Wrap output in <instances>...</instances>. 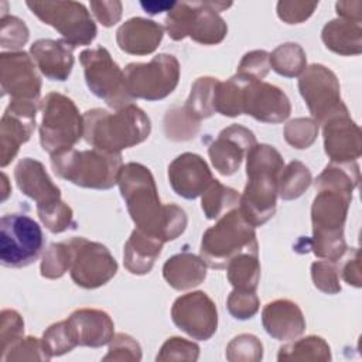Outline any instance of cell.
Listing matches in <instances>:
<instances>
[{
	"instance_id": "18",
	"label": "cell",
	"mask_w": 362,
	"mask_h": 362,
	"mask_svg": "<svg viewBox=\"0 0 362 362\" xmlns=\"http://www.w3.org/2000/svg\"><path fill=\"white\" fill-rule=\"evenodd\" d=\"M242 112L263 123H281L290 116L291 105L280 88L263 81L245 79Z\"/></svg>"
},
{
	"instance_id": "47",
	"label": "cell",
	"mask_w": 362,
	"mask_h": 362,
	"mask_svg": "<svg viewBox=\"0 0 362 362\" xmlns=\"http://www.w3.org/2000/svg\"><path fill=\"white\" fill-rule=\"evenodd\" d=\"M41 339L35 337H23L17 341L7 354L1 358L4 362H17V361H49Z\"/></svg>"
},
{
	"instance_id": "8",
	"label": "cell",
	"mask_w": 362,
	"mask_h": 362,
	"mask_svg": "<svg viewBox=\"0 0 362 362\" xmlns=\"http://www.w3.org/2000/svg\"><path fill=\"white\" fill-rule=\"evenodd\" d=\"M42 120L40 124V143L49 156L72 150L83 137V116L75 102L59 93L49 92L40 103Z\"/></svg>"
},
{
	"instance_id": "2",
	"label": "cell",
	"mask_w": 362,
	"mask_h": 362,
	"mask_svg": "<svg viewBox=\"0 0 362 362\" xmlns=\"http://www.w3.org/2000/svg\"><path fill=\"white\" fill-rule=\"evenodd\" d=\"M284 160L269 144H255L246 154V177L239 211L252 226H262L276 212L277 182Z\"/></svg>"
},
{
	"instance_id": "36",
	"label": "cell",
	"mask_w": 362,
	"mask_h": 362,
	"mask_svg": "<svg viewBox=\"0 0 362 362\" xmlns=\"http://www.w3.org/2000/svg\"><path fill=\"white\" fill-rule=\"evenodd\" d=\"M313 181L311 173L301 161H290L280 173L277 182V195L284 201L301 197Z\"/></svg>"
},
{
	"instance_id": "5",
	"label": "cell",
	"mask_w": 362,
	"mask_h": 362,
	"mask_svg": "<svg viewBox=\"0 0 362 362\" xmlns=\"http://www.w3.org/2000/svg\"><path fill=\"white\" fill-rule=\"evenodd\" d=\"M230 6L223 1H177L165 16L164 28L174 41L189 37L202 45L219 44L228 34L219 13Z\"/></svg>"
},
{
	"instance_id": "25",
	"label": "cell",
	"mask_w": 362,
	"mask_h": 362,
	"mask_svg": "<svg viewBox=\"0 0 362 362\" xmlns=\"http://www.w3.org/2000/svg\"><path fill=\"white\" fill-rule=\"evenodd\" d=\"M78 346L100 348L113 338L110 315L98 308H78L66 318Z\"/></svg>"
},
{
	"instance_id": "4",
	"label": "cell",
	"mask_w": 362,
	"mask_h": 362,
	"mask_svg": "<svg viewBox=\"0 0 362 362\" xmlns=\"http://www.w3.org/2000/svg\"><path fill=\"white\" fill-rule=\"evenodd\" d=\"M352 201V192L318 188L311 205L313 236L305 239L307 249L317 257L338 262L346 253L344 225Z\"/></svg>"
},
{
	"instance_id": "17",
	"label": "cell",
	"mask_w": 362,
	"mask_h": 362,
	"mask_svg": "<svg viewBox=\"0 0 362 362\" xmlns=\"http://www.w3.org/2000/svg\"><path fill=\"white\" fill-rule=\"evenodd\" d=\"M40 103L10 100L0 122V165L7 167L35 129Z\"/></svg>"
},
{
	"instance_id": "54",
	"label": "cell",
	"mask_w": 362,
	"mask_h": 362,
	"mask_svg": "<svg viewBox=\"0 0 362 362\" xmlns=\"http://www.w3.org/2000/svg\"><path fill=\"white\" fill-rule=\"evenodd\" d=\"M90 10L96 20L103 27H112L116 23H119L122 17V3L117 0L113 1H90L89 3Z\"/></svg>"
},
{
	"instance_id": "20",
	"label": "cell",
	"mask_w": 362,
	"mask_h": 362,
	"mask_svg": "<svg viewBox=\"0 0 362 362\" xmlns=\"http://www.w3.org/2000/svg\"><path fill=\"white\" fill-rule=\"evenodd\" d=\"M256 144L252 130L240 124L225 127L209 144L208 156L215 170L222 175L235 174L247 151Z\"/></svg>"
},
{
	"instance_id": "23",
	"label": "cell",
	"mask_w": 362,
	"mask_h": 362,
	"mask_svg": "<svg viewBox=\"0 0 362 362\" xmlns=\"http://www.w3.org/2000/svg\"><path fill=\"white\" fill-rule=\"evenodd\" d=\"M38 71L49 81H66L74 66V47L65 40L41 38L30 47Z\"/></svg>"
},
{
	"instance_id": "44",
	"label": "cell",
	"mask_w": 362,
	"mask_h": 362,
	"mask_svg": "<svg viewBox=\"0 0 362 362\" xmlns=\"http://www.w3.org/2000/svg\"><path fill=\"white\" fill-rule=\"evenodd\" d=\"M24 337V320L16 311L6 308L0 314V359Z\"/></svg>"
},
{
	"instance_id": "15",
	"label": "cell",
	"mask_w": 362,
	"mask_h": 362,
	"mask_svg": "<svg viewBox=\"0 0 362 362\" xmlns=\"http://www.w3.org/2000/svg\"><path fill=\"white\" fill-rule=\"evenodd\" d=\"M173 322L191 338L209 339L218 328V310L212 298L204 291L180 296L171 307Z\"/></svg>"
},
{
	"instance_id": "11",
	"label": "cell",
	"mask_w": 362,
	"mask_h": 362,
	"mask_svg": "<svg viewBox=\"0 0 362 362\" xmlns=\"http://www.w3.org/2000/svg\"><path fill=\"white\" fill-rule=\"evenodd\" d=\"M44 246L40 225L24 214H7L0 219V262L4 267L33 264Z\"/></svg>"
},
{
	"instance_id": "16",
	"label": "cell",
	"mask_w": 362,
	"mask_h": 362,
	"mask_svg": "<svg viewBox=\"0 0 362 362\" xmlns=\"http://www.w3.org/2000/svg\"><path fill=\"white\" fill-rule=\"evenodd\" d=\"M37 65L24 51H10L0 54V83L3 95L10 100L41 103V79Z\"/></svg>"
},
{
	"instance_id": "56",
	"label": "cell",
	"mask_w": 362,
	"mask_h": 362,
	"mask_svg": "<svg viewBox=\"0 0 362 362\" xmlns=\"http://www.w3.org/2000/svg\"><path fill=\"white\" fill-rule=\"evenodd\" d=\"M177 1H140V6L148 14H158L161 11H170Z\"/></svg>"
},
{
	"instance_id": "55",
	"label": "cell",
	"mask_w": 362,
	"mask_h": 362,
	"mask_svg": "<svg viewBox=\"0 0 362 362\" xmlns=\"http://www.w3.org/2000/svg\"><path fill=\"white\" fill-rule=\"evenodd\" d=\"M338 17L354 20V21H362V1H338L335 4Z\"/></svg>"
},
{
	"instance_id": "45",
	"label": "cell",
	"mask_w": 362,
	"mask_h": 362,
	"mask_svg": "<svg viewBox=\"0 0 362 362\" xmlns=\"http://www.w3.org/2000/svg\"><path fill=\"white\" fill-rule=\"evenodd\" d=\"M311 279L314 286L325 294H337L341 291L338 262L317 260L311 264Z\"/></svg>"
},
{
	"instance_id": "28",
	"label": "cell",
	"mask_w": 362,
	"mask_h": 362,
	"mask_svg": "<svg viewBox=\"0 0 362 362\" xmlns=\"http://www.w3.org/2000/svg\"><path fill=\"white\" fill-rule=\"evenodd\" d=\"M163 245L164 242L160 239L153 238L136 228L124 243L123 250V263L127 272L136 276L147 274L160 256Z\"/></svg>"
},
{
	"instance_id": "32",
	"label": "cell",
	"mask_w": 362,
	"mask_h": 362,
	"mask_svg": "<svg viewBox=\"0 0 362 362\" xmlns=\"http://www.w3.org/2000/svg\"><path fill=\"white\" fill-rule=\"evenodd\" d=\"M226 274L233 288L256 291L260 280L257 253H240L226 264Z\"/></svg>"
},
{
	"instance_id": "33",
	"label": "cell",
	"mask_w": 362,
	"mask_h": 362,
	"mask_svg": "<svg viewBox=\"0 0 362 362\" xmlns=\"http://www.w3.org/2000/svg\"><path fill=\"white\" fill-rule=\"evenodd\" d=\"M240 195L236 189L221 184L218 180L209 184L201 198V208L208 219H219L226 212L238 208Z\"/></svg>"
},
{
	"instance_id": "22",
	"label": "cell",
	"mask_w": 362,
	"mask_h": 362,
	"mask_svg": "<svg viewBox=\"0 0 362 362\" xmlns=\"http://www.w3.org/2000/svg\"><path fill=\"white\" fill-rule=\"evenodd\" d=\"M14 180L18 189L35 201L37 208H44L61 201V189L52 182L41 161L25 157L18 161L14 170Z\"/></svg>"
},
{
	"instance_id": "41",
	"label": "cell",
	"mask_w": 362,
	"mask_h": 362,
	"mask_svg": "<svg viewBox=\"0 0 362 362\" xmlns=\"http://www.w3.org/2000/svg\"><path fill=\"white\" fill-rule=\"evenodd\" d=\"M320 124L310 117H297L284 126L286 141L298 150L308 148L318 136Z\"/></svg>"
},
{
	"instance_id": "14",
	"label": "cell",
	"mask_w": 362,
	"mask_h": 362,
	"mask_svg": "<svg viewBox=\"0 0 362 362\" xmlns=\"http://www.w3.org/2000/svg\"><path fill=\"white\" fill-rule=\"evenodd\" d=\"M298 90L318 124H322L332 115L348 109L341 99L337 75L325 65L313 64L307 66L300 75Z\"/></svg>"
},
{
	"instance_id": "31",
	"label": "cell",
	"mask_w": 362,
	"mask_h": 362,
	"mask_svg": "<svg viewBox=\"0 0 362 362\" xmlns=\"http://www.w3.org/2000/svg\"><path fill=\"white\" fill-rule=\"evenodd\" d=\"M279 361H331L328 342L317 335H308L288 342L279 349Z\"/></svg>"
},
{
	"instance_id": "26",
	"label": "cell",
	"mask_w": 362,
	"mask_h": 362,
	"mask_svg": "<svg viewBox=\"0 0 362 362\" xmlns=\"http://www.w3.org/2000/svg\"><path fill=\"white\" fill-rule=\"evenodd\" d=\"M163 35L164 27L158 23L143 17H133L117 28L116 42L126 54L148 55L158 48Z\"/></svg>"
},
{
	"instance_id": "19",
	"label": "cell",
	"mask_w": 362,
	"mask_h": 362,
	"mask_svg": "<svg viewBox=\"0 0 362 362\" xmlns=\"http://www.w3.org/2000/svg\"><path fill=\"white\" fill-rule=\"evenodd\" d=\"M324 150L332 163H354L362 154V133L348 109L322 123Z\"/></svg>"
},
{
	"instance_id": "57",
	"label": "cell",
	"mask_w": 362,
	"mask_h": 362,
	"mask_svg": "<svg viewBox=\"0 0 362 362\" xmlns=\"http://www.w3.org/2000/svg\"><path fill=\"white\" fill-rule=\"evenodd\" d=\"M1 184H3V187H1V201H6L7 199V197H8V194L11 192V189L8 188V181H7V175L3 173L1 174Z\"/></svg>"
},
{
	"instance_id": "27",
	"label": "cell",
	"mask_w": 362,
	"mask_h": 362,
	"mask_svg": "<svg viewBox=\"0 0 362 362\" xmlns=\"http://www.w3.org/2000/svg\"><path fill=\"white\" fill-rule=\"evenodd\" d=\"M163 277L174 290H191L205 280L206 263L201 256L182 252L171 256L164 263Z\"/></svg>"
},
{
	"instance_id": "50",
	"label": "cell",
	"mask_w": 362,
	"mask_h": 362,
	"mask_svg": "<svg viewBox=\"0 0 362 362\" xmlns=\"http://www.w3.org/2000/svg\"><path fill=\"white\" fill-rule=\"evenodd\" d=\"M226 307L233 318L249 320L259 311L260 301L255 291L233 288L228 297Z\"/></svg>"
},
{
	"instance_id": "51",
	"label": "cell",
	"mask_w": 362,
	"mask_h": 362,
	"mask_svg": "<svg viewBox=\"0 0 362 362\" xmlns=\"http://www.w3.org/2000/svg\"><path fill=\"white\" fill-rule=\"evenodd\" d=\"M103 361H132L137 362L141 359V348L139 342L123 332L113 335L109 342L107 354L102 358Z\"/></svg>"
},
{
	"instance_id": "1",
	"label": "cell",
	"mask_w": 362,
	"mask_h": 362,
	"mask_svg": "<svg viewBox=\"0 0 362 362\" xmlns=\"http://www.w3.org/2000/svg\"><path fill=\"white\" fill-rule=\"evenodd\" d=\"M117 185L137 229L164 243L177 239L185 230V211L175 204H161L154 177L146 165H122Z\"/></svg>"
},
{
	"instance_id": "40",
	"label": "cell",
	"mask_w": 362,
	"mask_h": 362,
	"mask_svg": "<svg viewBox=\"0 0 362 362\" xmlns=\"http://www.w3.org/2000/svg\"><path fill=\"white\" fill-rule=\"evenodd\" d=\"M41 342L49 358L61 356L78 346L66 320L49 325L44 331Z\"/></svg>"
},
{
	"instance_id": "35",
	"label": "cell",
	"mask_w": 362,
	"mask_h": 362,
	"mask_svg": "<svg viewBox=\"0 0 362 362\" xmlns=\"http://www.w3.org/2000/svg\"><path fill=\"white\" fill-rule=\"evenodd\" d=\"M359 181V167L354 163H329L325 165L322 173L315 178L314 187L318 188H334L352 192Z\"/></svg>"
},
{
	"instance_id": "34",
	"label": "cell",
	"mask_w": 362,
	"mask_h": 362,
	"mask_svg": "<svg viewBox=\"0 0 362 362\" xmlns=\"http://www.w3.org/2000/svg\"><path fill=\"white\" fill-rule=\"evenodd\" d=\"M270 68L281 76H300L307 68V55L301 45L296 42H284L269 54Z\"/></svg>"
},
{
	"instance_id": "21",
	"label": "cell",
	"mask_w": 362,
	"mask_h": 362,
	"mask_svg": "<svg viewBox=\"0 0 362 362\" xmlns=\"http://www.w3.org/2000/svg\"><path fill=\"white\" fill-rule=\"evenodd\" d=\"M168 181L174 192L185 199H195L214 181L206 161L195 153H182L168 165Z\"/></svg>"
},
{
	"instance_id": "52",
	"label": "cell",
	"mask_w": 362,
	"mask_h": 362,
	"mask_svg": "<svg viewBox=\"0 0 362 362\" xmlns=\"http://www.w3.org/2000/svg\"><path fill=\"white\" fill-rule=\"evenodd\" d=\"M318 7V1H297V0H281L277 3V16L287 24H300L311 17L314 10Z\"/></svg>"
},
{
	"instance_id": "7",
	"label": "cell",
	"mask_w": 362,
	"mask_h": 362,
	"mask_svg": "<svg viewBox=\"0 0 362 362\" xmlns=\"http://www.w3.org/2000/svg\"><path fill=\"white\" fill-rule=\"evenodd\" d=\"M257 239L252 226L235 208L208 228L201 239L199 253L208 267L223 269L240 253H257Z\"/></svg>"
},
{
	"instance_id": "6",
	"label": "cell",
	"mask_w": 362,
	"mask_h": 362,
	"mask_svg": "<svg viewBox=\"0 0 362 362\" xmlns=\"http://www.w3.org/2000/svg\"><path fill=\"white\" fill-rule=\"evenodd\" d=\"M122 165L120 153H106L98 148H72L51 156V167L59 178L92 189L115 187Z\"/></svg>"
},
{
	"instance_id": "43",
	"label": "cell",
	"mask_w": 362,
	"mask_h": 362,
	"mask_svg": "<svg viewBox=\"0 0 362 362\" xmlns=\"http://www.w3.org/2000/svg\"><path fill=\"white\" fill-rule=\"evenodd\" d=\"M37 214L42 225L51 233H61L69 228H75L76 225L74 221L72 208L62 199L52 205L37 208Z\"/></svg>"
},
{
	"instance_id": "42",
	"label": "cell",
	"mask_w": 362,
	"mask_h": 362,
	"mask_svg": "<svg viewBox=\"0 0 362 362\" xmlns=\"http://www.w3.org/2000/svg\"><path fill=\"white\" fill-rule=\"evenodd\" d=\"M225 355L230 362H257L263 358V345L257 337L240 334L228 344Z\"/></svg>"
},
{
	"instance_id": "49",
	"label": "cell",
	"mask_w": 362,
	"mask_h": 362,
	"mask_svg": "<svg viewBox=\"0 0 362 362\" xmlns=\"http://www.w3.org/2000/svg\"><path fill=\"white\" fill-rule=\"evenodd\" d=\"M270 71L269 52L264 49H255L246 52L238 65L236 75L249 81H262Z\"/></svg>"
},
{
	"instance_id": "9",
	"label": "cell",
	"mask_w": 362,
	"mask_h": 362,
	"mask_svg": "<svg viewBox=\"0 0 362 362\" xmlns=\"http://www.w3.org/2000/svg\"><path fill=\"white\" fill-rule=\"evenodd\" d=\"M123 75L133 99L161 100L178 85L180 62L171 54H158L148 62L129 64L123 69Z\"/></svg>"
},
{
	"instance_id": "39",
	"label": "cell",
	"mask_w": 362,
	"mask_h": 362,
	"mask_svg": "<svg viewBox=\"0 0 362 362\" xmlns=\"http://www.w3.org/2000/svg\"><path fill=\"white\" fill-rule=\"evenodd\" d=\"M72 252L66 240L51 243L42 256L40 272L45 279H59L71 269Z\"/></svg>"
},
{
	"instance_id": "10",
	"label": "cell",
	"mask_w": 362,
	"mask_h": 362,
	"mask_svg": "<svg viewBox=\"0 0 362 362\" xmlns=\"http://www.w3.org/2000/svg\"><path fill=\"white\" fill-rule=\"evenodd\" d=\"M79 61L89 90L107 106L119 110L133 102L126 88L123 71L106 48H86L79 54Z\"/></svg>"
},
{
	"instance_id": "29",
	"label": "cell",
	"mask_w": 362,
	"mask_h": 362,
	"mask_svg": "<svg viewBox=\"0 0 362 362\" xmlns=\"http://www.w3.org/2000/svg\"><path fill=\"white\" fill-rule=\"evenodd\" d=\"M321 40L329 51L338 55H359L362 52V25L359 21L348 18H334L324 25Z\"/></svg>"
},
{
	"instance_id": "38",
	"label": "cell",
	"mask_w": 362,
	"mask_h": 362,
	"mask_svg": "<svg viewBox=\"0 0 362 362\" xmlns=\"http://www.w3.org/2000/svg\"><path fill=\"white\" fill-rule=\"evenodd\" d=\"M164 133L173 141H187L197 136L199 122L192 119L182 107H173L164 116Z\"/></svg>"
},
{
	"instance_id": "3",
	"label": "cell",
	"mask_w": 362,
	"mask_h": 362,
	"mask_svg": "<svg viewBox=\"0 0 362 362\" xmlns=\"http://www.w3.org/2000/svg\"><path fill=\"white\" fill-rule=\"evenodd\" d=\"M82 116L85 141L106 153H120L134 147L147 140L151 132L150 117L134 103L116 112L95 107Z\"/></svg>"
},
{
	"instance_id": "13",
	"label": "cell",
	"mask_w": 362,
	"mask_h": 362,
	"mask_svg": "<svg viewBox=\"0 0 362 362\" xmlns=\"http://www.w3.org/2000/svg\"><path fill=\"white\" fill-rule=\"evenodd\" d=\"M66 242L72 252L69 274L76 286L92 290L105 286L115 277L117 262L105 245L82 236L71 238Z\"/></svg>"
},
{
	"instance_id": "12",
	"label": "cell",
	"mask_w": 362,
	"mask_h": 362,
	"mask_svg": "<svg viewBox=\"0 0 362 362\" xmlns=\"http://www.w3.org/2000/svg\"><path fill=\"white\" fill-rule=\"evenodd\" d=\"M25 4L33 14L55 28L74 48L90 44L98 34L90 13L79 1H25Z\"/></svg>"
},
{
	"instance_id": "48",
	"label": "cell",
	"mask_w": 362,
	"mask_h": 362,
	"mask_svg": "<svg viewBox=\"0 0 362 362\" xmlns=\"http://www.w3.org/2000/svg\"><path fill=\"white\" fill-rule=\"evenodd\" d=\"M199 356V346L180 337L168 338L160 348L157 361H197Z\"/></svg>"
},
{
	"instance_id": "46",
	"label": "cell",
	"mask_w": 362,
	"mask_h": 362,
	"mask_svg": "<svg viewBox=\"0 0 362 362\" xmlns=\"http://www.w3.org/2000/svg\"><path fill=\"white\" fill-rule=\"evenodd\" d=\"M0 45L10 51L21 48L28 41V27L16 16H1L0 21Z\"/></svg>"
},
{
	"instance_id": "53",
	"label": "cell",
	"mask_w": 362,
	"mask_h": 362,
	"mask_svg": "<svg viewBox=\"0 0 362 362\" xmlns=\"http://www.w3.org/2000/svg\"><path fill=\"white\" fill-rule=\"evenodd\" d=\"M339 260L341 264L338 266L339 269V276L344 279L345 283L354 287H361L362 286V272H361V255L359 249L354 247L348 252V255L342 256Z\"/></svg>"
},
{
	"instance_id": "30",
	"label": "cell",
	"mask_w": 362,
	"mask_h": 362,
	"mask_svg": "<svg viewBox=\"0 0 362 362\" xmlns=\"http://www.w3.org/2000/svg\"><path fill=\"white\" fill-rule=\"evenodd\" d=\"M219 79L214 76L198 78L191 88L189 96L184 105L187 113L201 122L202 119L211 117L215 112V93Z\"/></svg>"
},
{
	"instance_id": "37",
	"label": "cell",
	"mask_w": 362,
	"mask_h": 362,
	"mask_svg": "<svg viewBox=\"0 0 362 362\" xmlns=\"http://www.w3.org/2000/svg\"><path fill=\"white\" fill-rule=\"evenodd\" d=\"M245 78L233 75L225 82H218L215 93V112L228 117L243 115L242 112V89Z\"/></svg>"
},
{
	"instance_id": "24",
	"label": "cell",
	"mask_w": 362,
	"mask_h": 362,
	"mask_svg": "<svg viewBox=\"0 0 362 362\" xmlns=\"http://www.w3.org/2000/svg\"><path fill=\"white\" fill-rule=\"evenodd\" d=\"M264 331L274 339L291 341L305 329V318L297 303L279 298L267 303L262 311Z\"/></svg>"
}]
</instances>
